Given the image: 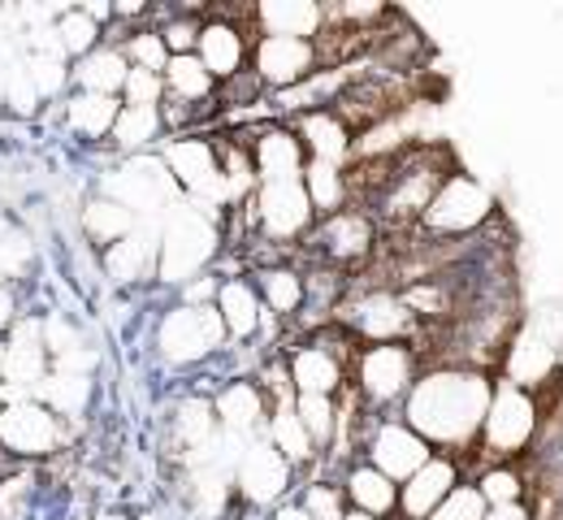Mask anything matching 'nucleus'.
<instances>
[{
	"mask_svg": "<svg viewBox=\"0 0 563 520\" xmlns=\"http://www.w3.org/2000/svg\"><path fill=\"white\" fill-rule=\"evenodd\" d=\"M451 156L442 148H408L395 156L390 165V182L382 187L377 196V209L382 218L395 225H417L421 213L429 209L433 191L442 187V178L451 174Z\"/></svg>",
	"mask_w": 563,
	"mask_h": 520,
	"instance_id": "423d86ee",
	"label": "nucleus"
},
{
	"mask_svg": "<svg viewBox=\"0 0 563 520\" xmlns=\"http://www.w3.org/2000/svg\"><path fill=\"white\" fill-rule=\"evenodd\" d=\"M4 104H9L13 113H35V104H40V91H35V82L26 78L22 62H13V70L4 78Z\"/></svg>",
	"mask_w": 563,
	"mask_h": 520,
	"instance_id": "09e8293b",
	"label": "nucleus"
},
{
	"mask_svg": "<svg viewBox=\"0 0 563 520\" xmlns=\"http://www.w3.org/2000/svg\"><path fill=\"white\" fill-rule=\"evenodd\" d=\"M212 308H217V317H221V325H225V339L247 343V339L261 334V325H265V303L256 296V283H247V278H225V283H217Z\"/></svg>",
	"mask_w": 563,
	"mask_h": 520,
	"instance_id": "cd10ccee",
	"label": "nucleus"
},
{
	"mask_svg": "<svg viewBox=\"0 0 563 520\" xmlns=\"http://www.w3.org/2000/svg\"><path fill=\"white\" fill-rule=\"evenodd\" d=\"M303 191H308V204L321 218H334L352 204V182H347V169L343 165H325V161H308L303 165Z\"/></svg>",
	"mask_w": 563,
	"mask_h": 520,
	"instance_id": "c756f323",
	"label": "nucleus"
},
{
	"mask_svg": "<svg viewBox=\"0 0 563 520\" xmlns=\"http://www.w3.org/2000/svg\"><path fill=\"white\" fill-rule=\"evenodd\" d=\"M174 439H178V446H187V455L205 451V446L217 439L212 399H200V395H191V399H183V403H178V412H174Z\"/></svg>",
	"mask_w": 563,
	"mask_h": 520,
	"instance_id": "e433bc0d",
	"label": "nucleus"
},
{
	"mask_svg": "<svg viewBox=\"0 0 563 520\" xmlns=\"http://www.w3.org/2000/svg\"><path fill=\"white\" fill-rule=\"evenodd\" d=\"M22 70H26V78L35 82L40 96H57V91L66 87V78H70L66 57H57V53H31V57L22 62Z\"/></svg>",
	"mask_w": 563,
	"mask_h": 520,
	"instance_id": "c03bdc74",
	"label": "nucleus"
},
{
	"mask_svg": "<svg viewBox=\"0 0 563 520\" xmlns=\"http://www.w3.org/2000/svg\"><path fill=\"white\" fill-rule=\"evenodd\" d=\"M256 296L261 303L282 317V321H299V312H303V269H295V265H261L256 269Z\"/></svg>",
	"mask_w": 563,
	"mask_h": 520,
	"instance_id": "c85d7f7f",
	"label": "nucleus"
},
{
	"mask_svg": "<svg viewBox=\"0 0 563 520\" xmlns=\"http://www.w3.org/2000/svg\"><path fill=\"white\" fill-rule=\"evenodd\" d=\"M66 443V421L48 412L40 399H13L0 417V446L18 460H44Z\"/></svg>",
	"mask_w": 563,
	"mask_h": 520,
	"instance_id": "ddd939ff",
	"label": "nucleus"
},
{
	"mask_svg": "<svg viewBox=\"0 0 563 520\" xmlns=\"http://www.w3.org/2000/svg\"><path fill=\"white\" fill-rule=\"evenodd\" d=\"M486 520H533V508L529 504H503V508H490Z\"/></svg>",
	"mask_w": 563,
	"mask_h": 520,
	"instance_id": "8fccbe9b",
	"label": "nucleus"
},
{
	"mask_svg": "<svg viewBox=\"0 0 563 520\" xmlns=\"http://www.w3.org/2000/svg\"><path fill=\"white\" fill-rule=\"evenodd\" d=\"M308 239H312V252H317L321 265L347 274V269L364 265L377 252V222L364 209H343L334 218H321Z\"/></svg>",
	"mask_w": 563,
	"mask_h": 520,
	"instance_id": "f8f14e48",
	"label": "nucleus"
},
{
	"mask_svg": "<svg viewBox=\"0 0 563 520\" xmlns=\"http://www.w3.org/2000/svg\"><path fill=\"white\" fill-rule=\"evenodd\" d=\"M48 369H53V361L44 347V321H13V334L4 343V386H0L4 403L35 399Z\"/></svg>",
	"mask_w": 563,
	"mask_h": 520,
	"instance_id": "f3484780",
	"label": "nucleus"
},
{
	"mask_svg": "<svg viewBox=\"0 0 563 520\" xmlns=\"http://www.w3.org/2000/svg\"><path fill=\"white\" fill-rule=\"evenodd\" d=\"M221 243V222L205 218L191 204H174L161 218V247H156V274L165 283L187 287L191 278H200V269L217 256Z\"/></svg>",
	"mask_w": 563,
	"mask_h": 520,
	"instance_id": "20e7f679",
	"label": "nucleus"
},
{
	"mask_svg": "<svg viewBox=\"0 0 563 520\" xmlns=\"http://www.w3.org/2000/svg\"><path fill=\"white\" fill-rule=\"evenodd\" d=\"M486 499H482V490L473 486V482H460L433 512H429V520H486Z\"/></svg>",
	"mask_w": 563,
	"mask_h": 520,
	"instance_id": "37998d69",
	"label": "nucleus"
},
{
	"mask_svg": "<svg viewBox=\"0 0 563 520\" xmlns=\"http://www.w3.org/2000/svg\"><path fill=\"white\" fill-rule=\"evenodd\" d=\"M343 520H373V517H364V512H352V508H347V517Z\"/></svg>",
	"mask_w": 563,
	"mask_h": 520,
	"instance_id": "864d4df0",
	"label": "nucleus"
},
{
	"mask_svg": "<svg viewBox=\"0 0 563 520\" xmlns=\"http://www.w3.org/2000/svg\"><path fill=\"white\" fill-rule=\"evenodd\" d=\"M542 434V399L511 381H494L490 412L482 421L477 446L486 464H516Z\"/></svg>",
	"mask_w": 563,
	"mask_h": 520,
	"instance_id": "7ed1b4c3",
	"label": "nucleus"
},
{
	"mask_svg": "<svg viewBox=\"0 0 563 520\" xmlns=\"http://www.w3.org/2000/svg\"><path fill=\"white\" fill-rule=\"evenodd\" d=\"M118 48H122V57H126V66H131V70L165 75V66H169V48H165V40L156 35V26H147V31H131Z\"/></svg>",
	"mask_w": 563,
	"mask_h": 520,
	"instance_id": "79ce46f5",
	"label": "nucleus"
},
{
	"mask_svg": "<svg viewBox=\"0 0 563 520\" xmlns=\"http://www.w3.org/2000/svg\"><path fill=\"white\" fill-rule=\"evenodd\" d=\"M96 520H126V517H113V512H100Z\"/></svg>",
	"mask_w": 563,
	"mask_h": 520,
	"instance_id": "6e6d98bb",
	"label": "nucleus"
},
{
	"mask_svg": "<svg viewBox=\"0 0 563 520\" xmlns=\"http://www.w3.org/2000/svg\"><path fill=\"white\" fill-rule=\"evenodd\" d=\"M196 57L200 66L212 75V82H230L247 70L252 62V40H247V26L234 22L230 13H212L200 26V40H196Z\"/></svg>",
	"mask_w": 563,
	"mask_h": 520,
	"instance_id": "6ab92c4d",
	"label": "nucleus"
},
{
	"mask_svg": "<svg viewBox=\"0 0 563 520\" xmlns=\"http://www.w3.org/2000/svg\"><path fill=\"white\" fill-rule=\"evenodd\" d=\"M274 520H312V517L303 512V504H282L278 512H274Z\"/></svg>",
	"mask_w": 563,
	"mask_h": 520,
	"instance_id": "603ef678",
	"label": "nucleus"
},
{
	"mask_svg": "<svg viewBox=\"0 0 563 520\" xmlns=\"http://www.w3.org/2000/svg\"><path fill=\"white\" fill-rule=\"evenodd\" d=\"M464 482V464L455 455L433 451L429 464H421L404 486H399V512L395 520H429V512Z\"/></svg>",
	"mask_w": 563,
	"mask_h": 520,
	"instance_id": "aec40b11",
	"label": "nucleus"
},
{
	"mask_svg": "<svg viewBox=\"0 0 563 520\" xmlns=\"http://www.w3.org/2000/svg\"><path fill=\"white\" fill-rule=\"evenodd\" d=\"M490 399H494V373L468 369V365H433L408 390L404 421L433 451L455 455L464 464V451L477 446L482 421L490 412Z\"/></svg>",
	"mask_w": 563,
	"mask_h": 520,
	"instance_id": "f257e3e1",
	"label": "nucleus"
},
{
	"mask_svg": "<svg viewBox=\"0 0 563 520\" xmlns=\"http://www.w3.org/2000/svg\"><path fill=\"white\" fill-rule=\"evenodd\" d=\"M303 512L312 520H343L347 517V499H343L339 486L317 482V486H308V495H303Z\"/></svg>",
	"mask_w": 563,
	"mask_h": 520,
	"instance_id": "de8ad7c7",
	"label": "nucleus"
},
{
	"mask_svg": "<svg viewBox=\"0 0 563 520\" xmlns=\"http://www.w3.org/2000/svg\"><path fill=\"white\" fill-rule=\"evenodd\" d=\"M156 347L169 365H200L209 361L212 352L225 347V325L217 317V308H169L161 317V330H156Z\"/></svg>",
	"mask_w": 563,
	"mask_h": 520,
	"instance_id": "1a4fd4ad",
	"label": "nucleus"
},
{
	"mask_svg": "<svg viewBox=\"0 0 563 520\" xmlns=\"http://www.w3.org/2000/svg\"><path fill=\"white\" fill-rule=\"evenodd\" d=\"M256 35H286V40H321L325 4L317 0H265L247 13Z\"/></svg>",
	"mask_w": 563,
	"mask_h": 520,
	"instance_id": "b1692460",
	"label": "nucleus"
},
{
	"mask_svg": "<svg viewBox=\"0 0 563 520\" xmlns=\"http://www.w3.org/2000/svg\"><path fill=\"white\" fill-rule=\"evenodd\" d=\"M295 417L308 430L312 446H334L339 443V399L325 395H295Z\"/></svg>",
	"mask_w": 563,
	"mask_h": 520,
	"instance_id": "58836bf2",
	"label": "nucleus"
},
{
	"mask_svg": "<svg viewBox=\"0 0 563 520\" xmlns=\"http://www.w3.org/2000/svg\"><path fill=\"white\" fill-rule=\"evenodd\" d=\"M35 399H40L48 412H57L62 421H66V417H78V412L87 408V399H91V373L48 369V377H44L40 390H35Z\"/></svg>",
	"mask_w": 563,
	"mask_h": 520,
	"instance_id": "c9c22d12",
	"label": "nucleus"
},
{
	"mask_svg": "<svg viewBox=\"0 0 563 520\" xmlns=\"http://www.w3.org/2000/svg\"><path fill=\"white\" fill-rule=\"evenodd\" d=\"M290 477H295V468L282 460L278 451L265 439H252L243 460L234 464V495L252 508H269L290 490Z\"/></svg>",
	"mask_w": 563,
	"mask_h": 520,
	"instance_id": "a211bd4d",
	"label": "nucleus"
},
{
	"mask_svg": "<svg viewBox=\"0 0 563 520\" xmlns=\"http://www.w3.org/2000/svg\"><path fill=\"white\" fill-rule=\"evenodd\" d=\"M122 113V100L118 96H91V91H78L66 100V126L82 140H109L113 135V122Z\"/></svg>",
	"mask_w": 563,
	"mask_h": 520,
	"instance_id": "2f4dec72",
	"label": "nucleus"
},
{
	"mask_svg": "<svg viewBox=\"0 0 563 520\" xmlns=\"http://www.w3.org/2000/svg\"><path fill=\"white\" fill-rule=\"evenodd\" d=\"M200 26H205V18H200V13H174L165 26H156V35L165 40L169 57H183V53H196Z\"/></svg>",
	"mask_w": 563,
	"mask_h": 520,
	"instance_id": "a18cd8bd",
	"label": "nucleus"
},
{
	"mask_svg": "<svg viewBox=\"0 0 563 520\" xmlns=\"http://www.w3.org/2000/svg\"><path fill=\"white\" fill-rule=\"evenodd\" d=\"M243 209H247V222L261 225V234L274 239V243L303 239V234H312V225H317V213H312V204H308L303 182H261L256 196H252Z\"/></svg>",
	"mask_w": 563,
	"mask_h": 520,
	"instance_id": "9b49d317",
	"label": "nucleus"
},
{
	"mask_svg": "<svg viewBox=\"0 0 563 520\" xmlns=\"http://www.w3.org/2000/svg\"><path fill=\"white\" fill-rule=\"evenodd\" d=\"M53 35H57V48H62V57H74V62H82L87 53H96L104 40V26L100 22H91L82 9H66L57 22H53Z\"/></svg>",
	"mask_w": 563,
	"mask_h": 520,
	"instance_id": "ea45409f",
	"label": "nucleus"
},
{
	"mask_svg": "<svg viewBox=\"0 0 563 520\" xmlns=\"http://www.w3.org/2000/svg\"><path fill=\"white\" fill-rule=\"evenodd\" d=\"M321 70V48L317 40H286V35H256L252 44V75L274 96L299 87L303 78Z\"/></svg>",
	"mask_w": 563,
	"mask_h": 520,
	"instance_id": "4468645a",
	"label": "nucleus"
},
{
	"mask_svg": "<svg viewBox=\"0 0 563 520\" xmlns=\"http://www.w3.org/2000/svg\"><path fill=\"white\" fill-rule=\"evenodd\" d=\"M165 100V82L161 75H147V70H131L126 82H122V104L131 109H161Z\"/></svg>",
	"mask_w": 563,
	"mask_h": 520,
	"instance_id": "49530a36",
	"label": "nucleus"
},
{
	"mask_svg": "<svg viewBox=\"0 0 563 520\" xmlns=\"http://www.w3.org/2000/svg\"><path fill=\"white\" fill-rule=\"evenodd\" d=\"M161 161H165L174 187L187 191V204L200 209L212 222H221V213H225V182H221L217 144H212V140H200V135H183V140L165 144Z\"/></svg>",
	"mask_w": 563,
	"mask_h": 520,
	"instance_id": "0eeeda50",
	"label": "nucleus"
},
{
	"mask_svg": "<svg viewBox=\"0 0 563 520\" xmlns=\"http://www.w3.org/2000/svg\"><path fill=\"white\" fill-rule=\"evenodd\" d=\"M156 247H161V218L140 222L126 239H118L113 247H104V274L113 283H140L156 269Z\"/></svg>",
	"mask_w": 563,
	"mask_h": 520,
	"instance_id": "a878e982",
	"label": "nucleus"
},
{
	"mask_svg": "<svg viewBox=\"0 0 563 520\" xmlns=\"http://www.w3.org/2000/svg\"><path fill=\"white\" fill-rule=\"evenodd\" d=\"M424 373L421 352L412 343H360L352 361L355 399L364 412H386V408H404L408 390L417 386Z\"/></svg>",
	"mask_w": 563,
	"mask_h": 520,
	"instance_id": "f03ea898",
	"label": "nucleus"
},
{
	"mask_svg": "<svg viewBox=\"0 0 563 520\" xmlns=\"http://www.w3.org/2000/svg\"><path fill=\"white\" fill-rule=\"evenodd\" d=\"M131 75L126 57L118 44H100L96 53H87L82 62H74L70 78L78 82V91H91V96H122V82Z\"/></svg>",
	"mask_w": 563,
	"mask_h": 520,
	"instance_id": "7c9ffc66",
	"label": "nucleus"
},
{
	"mask_svg": "<svg viewBox=\"0 0 563 520\" xmlns=\"http://www.w3.org/2000/svg\"><path fill=\"white\" fill-rule=\"evenodd\" d=\"M290 126H295L299 144H303V152H308V161H325V165H343V161H352L355 135L334 109L303 113V118H295Z\"/></svg>",
	"mask_w": 563,
	"mask_h": 520,
	"instance_id": "bb28decb",
	"label": "nucleus"
},
{
	"mask_svg": "<svg viewBox=\"0 0 563 520\" xmlns=\"http://www.w3.org/2000/svg\"><path fill=\"white\" fill-rule=\"evenodd\" d=\"M360 352L355 347H330L325 339H312L303 347H295L286 356V373H290V386L295 395H325V399H339V390L347 386L352 377V361Z\"/></svg>",
	"mask_w": 563,
	"mask_h": 520,
	"instance_id": "dca6fc26",
	"label": "nucleus"
},
{
	"mask_svg": "<svg viewBox=\"0 0 563 520\" xmlns=\"http://www.w3.org/2000/svg\"><path fill=\"white\" fill-rule=\"evenodd\" d=\"M252 165H256V178L261 182H299L303 178V165H308V152L299 144L295 126H282V122H269L261 126L252 140Z\"/></svg>",
	"mask_w": 563,
	"mask_h": 520,
	"instance_id": "412c9836",
	"label": "nucleus"
},
{
	"mask_svg": "<svg viewBox=\"0 0 563 520\" xmlns=\"http://www.w3.org/2000/svg\"><path fill=\"white\" fill-rule=\"evenodd\" d=\"M0 417H4V395H0Z\"/></svg>",
	"mask_w": 563,
	"mask_h": 520,
	"instance_id": "4d7b16f0",
	"label": "nucleus"
},
{
	"mask_svg": "<svg viewBox=\"0 0 563 520\" xmlns=\"http://www.w3.org/2000/svg\"><path fill=\"white\" fill-rule=\"evenodd\" d=\"M135 225H140V218H135L131 209H122L118 200H109V196H96V200L82 204V234H87L96 247H113V243L126 239Z\"/></svg>",
	"mask_w": 563,
	"mask_h": 520,
	"instance_id": "f704fd0d",
	"label": "nucleus"
},
{
	"mask_svg": "<svg viewBox=\"0 0 563 520\" xmlns=\"http://www.w3.org/2000/svg\"><path fill=\"white\" fill-rule=\"evenodd\" d=\"M339 490H343V499H347L352 512H364V517L373 520H395V512H399V486L386 473H377L368 460L347 464Z\"/></svg>",
	"mask_w": 563,
	"mask_h": 520,
	"instance_id": "393cba45",
	"label": "nucleus"
},
{
	"mask_svg": "<svg viewBox=\"0 0 563 520\" xmlns=\"http://www.w3.org/2000/svg\"><path fill=\"white\" fill-rule=\"evenodd\" d=\"M473 486L482 490L486 508L525 504V495H529V486H525V477H520V468H516V464H486V468L477 473V482H473Z\"/></svg>",
	"mask_w": 563,
	"mask_h": 520,
	"instance_id": "a19ab883",
	"label": "nucleus"
},
{
	"mask_svg": "<svg viewBox=\"0 0 563 520\" xmlns=\"http://www.w3.org/2000/svg\"><path fill=\"white\" fill-rule=\"evenodd\" d=\"M161 135H165L161 109H131V104H122V113H118V122H113V135H109V140H113L122 152L140 156V152L152 148Z\"/></svg>",
	"mask_w": 563,
	"mask_h": 520,
	"instance_id": "4c0bfd02",
	"label": "nucleus"
},
{
	"mask_svg": "<svg viewBox=\"0 0 563 520\" xmlns=\"http://www.w3.org/2000/svg\"><path fill=\"white\" fill-rule=\"evenodd\" d=\"M560 373V352L547 334H516L507 343V356H503V381L520 386V390H542L551 377Z\"/></svg>",
	"mask_w": 563,
	"mask_h": 520,
	"instance_id": "5701e85b",
	"label": "nucleus"
},
{
	"mask_svg": "<svg viewBox=\"0 0 563 520\" xmlns=\"http://www.w3.org/2000/svg\"><path fill=\"white\" fill-rule=\"evenodd\" d=\"M18 321V303H13V291L9 283H0V330H9Z\"/></svg>",
	"mask_w": 563,
	"mask_h": 520,
	"instance_id": "3c124183",
	"label": "nucleus"
},
{
	"mask_svg": "<svg viewBox=\"0 0 563 520\" xmlns=\"http://www.w3.org/2000/svg\"><path fill=\"white\" fill-rule=\"evenodd\" d=\"M265 443L278 451L290 468H303L317 460V446L308 439V430L299 425L295 417V403H282V408H269V421H265Z\"/></svg>",
	"mask_w": 563,
	"mask_h": 520,
	"instance_id": "473e14b6",
	"label": "nucleus"
},
{
	"mask_svg": "<svg viewBox=\"0 0 563 520\" xmlns=\"http://www.w3.org/2000/svg\"><path fill=\"white\" fill-rule=\"evenodd\" d=\"M212 417L221 434H239V439H261V425L269 421V399L256 381H230L217 390L212 399Z\"/></svg>",
	"mask_w": 563,
	"mask_h": 520,
	"instance_id": "4be33fe9",
	"label": "nucleus"
},
{
	"mask_svg": "<svg viewBox=\"0 0 563 520\" xmlns=\"http://www.w3.org/2000/svg\"><path fill=\"white\" fill-rule=\"evenodd\" d=\"M360 446H364V460H368L377 473H386L395 486H404L421 464H429V455H433V446L424 443L404 417H382V421L373 425V434Z\"/></svg>",
	"mask_w": 563,
	"mask_h": 520,
	"instance_id": "2eb2a0df",
	"label": "nucleus"
},
{
	"mask_svg": "<svg viewBox=\"0 0 563 520\" xmlns=\"http://www.w3.org/2000/svg\"><path fill=\"white\" fill-rule=\"evenodd\" d=\"M174 191H178V187H174L165 161L140 152V156H131L126 165H118V169L104 178V191H100V196L118 200V204L131 209L140 222H152V213L165 218V213L174 209Z\"/></svg>",
	"mask_w": 563,
	"mask_h": 520,
	"instance_id": "6e6552de",
	"label": "nucleus"
},
{
	"mask_svg": "<svg viewBox=\"0 0 563 520\" xmlns=\"http://www.w3.org/2000/svg\"><path fill=\"white\" fill-rule=\"evenodd\" d=\"M490 222H494L490 191L473 174L451 169L442 178V187L433 191V200H429V209L421 213L417 230L424 234V243H455V239H477V230Z\"/></svg>",
	"mask_w": 563,
	"mask_h": 520,
	"instance_id": "39448f33",
	"label": "nucleus"
},
{
	"mask_svg": "<svg viewBox=\"0 0 563 520\" xmlns=\"http://www.w3.org/2000/svg\"><path fill=\"white\" fill-rule=\"evenodd\" d=\"M343 330L352 334L355 343H412V347H417L421 321L408 312V303L399 299V291H390V287H368V291L343 312Z\"/></svg>",
	"mask_w": 563,
	"mask_h": 520,
	"instance_id": "9d476101",
	"label": "nucleus"
},
{
	"mask_svg": "<svg viewBox=\"0 0 563 520\" xmlns=\"http://www.w3.org/2000/svg\"><path fill=\"white\" fill-rule=\"evenodd\" d=\"M161 82H165V100H178V104H187V109L212 100V91H217V82H212V75L200 66L196 53L169 57V66H165Z\"/></svg>",
	"mask_w": 563,
	"mask_h": 520,
	"instance_id": "72a5a7b5",
	"label": "nucleus"
},
{
	"mask_svg": "<svg viewBox=\"0 0 563 520\" xmlns=\"http://www.w3.org/2000/svg\"><path fill=\"white\" fill-rule=\"evenodd\" d=\"M0 386H4V343H0Z\"/></svg>",
	"mask_w": 563,
	"mask_h": 520,
	"instance_id": "5fc2aeb1",
	"label": "nucleus"
}]
</instances>
